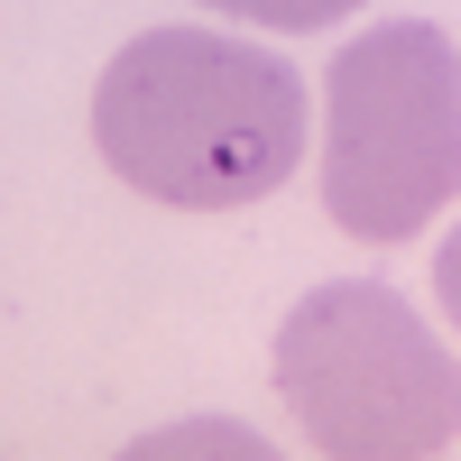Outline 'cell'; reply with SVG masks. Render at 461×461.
<instances>
[{"label":"cell","mask_w":461,"mask_h":461,"mask_svg":"<svg viewBox=\"0 0 461 461\" xmlns=\"http://www.w3.org/2000/svg\"><path fill=\"white\" fill-rule=\"evenodd\" d=\"M102 167L176 212H240L304 167V74L221 28H148L102 65Z\"/></svg>","instance_id":"6da1fadb"},{"label":"cell","mask_w":461,"mask_h":461,"mask_svg":"<svg viewBox=\"0 0 461 461\" xmlns=\"http://www.w3.org/2000/svg\"><path fill=\"white\" fill-rule=\"evenodd\" d=\"M277 397L323 461H434L461 434L452 351L378 277H332L277 323Z\"/></svg>","instance_id":"7a4b0ae2"},{"label":"cell","mask_w":461,"mask_h":461,"mask_svg":"<svg viewBox=\"0 0 461 461\" xmlns=\"http://www.w3.org/2000/svg\"><path fill=\"white\" fill-rule=\"evenodd\" d=\"M461 194V56L434 19H378L323 74V212L406 240Z\"/></svg>","instance_id":"3957f363"},{"label":"cell","mask_w":461,"mask_h":461,"mask_svg":"<svg viewBox=\"0 0 461 461\" xmlns=\"http://www.w3.org/2000/svg\"><path fill=\"white\" fill-rule=\"evenodd\" d=\"M111 461H286V452L267 434H249L240 415H185V425L139 434L130 452H111Z\"/></svg>","instance_id":"277c9868"},{"label":"cell","mask_w":461,"mask_h":461,"mask_svg":"<svg viewBox=\"0 0 461 461\" xmlns=\"http://www.w3.org/2000/svg\"><path fill=\"white\" fill-rule=\"evenodd\" d=\"M203 10H230V19H249V28L304 37V28H323V19H341V10H369V0H203Z\"/></svg>","instance_id":"5b68a950"},{"label":"cell","mask_w":461,"mask_h":461,"mask_svg":"<svg viewBox=\"0 0 461 461\" xmlns=\"http://www.w3.org/2000/svg\"><path fill=\"white\" fill-rule=\"evenodd\" d=\"M434 295H443V314H452V332H461V230L434 249Z\"/></svg>","instance_id":"8992f818"}]
</instances>
